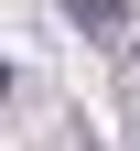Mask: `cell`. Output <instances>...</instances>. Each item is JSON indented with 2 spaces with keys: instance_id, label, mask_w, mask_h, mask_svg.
Instances as JSON below:
<instances>
[{
  "instance_id": "1",
  "label": "cell",
  "mask_w": 140,
  "mask_h": 151,
  "mask_svg": "<svg viewBox=\"0 0 140 151\" xmlns=\"http://www.w3.org/2000/svg\"><path fill=\"white\" fill-rule=\"evenodd\" d=\"M65 22H75V32H97V43H108V32H118V0H65Z\"/></svg>"
}]
</instances>
